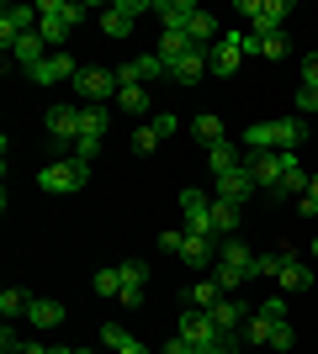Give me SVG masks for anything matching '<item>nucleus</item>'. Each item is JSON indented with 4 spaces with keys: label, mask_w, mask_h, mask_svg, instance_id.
Masks as SVG:
<instances>
[{
    "label": "nucleus",
    "mask_w": 318,
    "mask_h": 354,
    "mask_svg": "<svg viewBox=\"0 0 318 354\" xmlns=\"http://www.w3.org/2000/svg\"><path fill=\"white\" fill-rule=\"evenodd\" d=\"M233 227H239V207L233 201H212V238L223 243V238H233Z\"/></svg>",
    "instance_id": "obj_23"
},
{
    "label": "nucleus",
    "mask_w": 318,
    "mask_h": 354,
    "mask_svg": "<svg viewBox=\"0 0 318 354\" xmlns=\"http://www.w3.org/2000/svg\"><path fill=\"white\" fill-rule=\"evenodd\" d=\"M249 153H297V143H308V122L303 117H281V122H255L244 127Z\"/></svg>",
    "instance_id": "obj_1"
},
{
    "label": "nucleus",
    "mask_w": 318,
    "mask_h": 354,
    "mask_svg": "<svg viewBox=\"0 0 318 354\" xmlns=\"http://www.w3.org/2000/svg\"><path fill=\"white\" fill-rule=\"evenodd\" d=\"M117 106H122V111H133V117H143V111H149V90H143V85H122Z\"/></svg>",
    "instance_id": "obj_31"
},
{
    "label": "nucleus",
    "mask_w": 318,
    "mask_h": 354,
    "mask_svg": "<svg viewBox=\"0 0 318 354\" xmlns=\"http://www.w3.org/2000/svg\"><path fill=\"white\" fill-rule=\"evenodd\" d=\"M181 339L202 349V344H212V339H218V328H212V317H207V312H186V317H181Z\"/></svg>",
    "instance_id": "obj_19"
},
{
    "label": "nucleus",
    "mask_w": 318,
    "mask_h": 354,
    "mask_svg": "<svg viewBox=\"0 0 318 354\" xmlns=\"http://www.w3.org/2000/svg\"><path fill=\"white\" fill-rule=\"evenodd\" d=\"M181 212H186V233L212 238V201H207L202 191H191V185H186V191H181Z\"/></svg>",
    "instance_id": "obj_8"
},
{
    "label": "nucleus",
    "mask_w": 318,
    "mask_h": 354,
    "mask_svg": "<svg viewBox=\"0 0 318 354\" xmlns=\"http://www.w3.org/2000/svg\"><path fill=\"white\" fill-rule=\"evenodd\" d=\"M303 217H318V175L308 180V191H303Z\"/></svg>",
    "instance_id": "obj_43"
},
{
    "label": "nucleus",
    "mask_w": 318,
    "mask_h": 354,
    "mask_svg": "<svg viewBox=\"0 0 318 354\" xmlns=\"http://www.w3.org/2000/svg\"><path fill=\"white\" fill-rule=\"evenodd\" d=\"M117 354H149V349H143V344H138V339H127V344H122Z\"/></svg>",
    "instance_id": "obj_49"
},
{
    "label": "nucleus",
    "mask_w": 318,
    "mask_h": 354,
    "mask_svg": "<svg viewBox=\"0 0 318 354\" xmlns=\"http://www.w3.org/2000/svg\"><path fill=\"white\" fill-rule=\"evenodd\" d=\"M297 117H308V111H318V90H308V85H297Z\"/></svg>",
    "instance_id": "obj_41"
},
{
    "label": "nucleus",
    "mask_w": 318,
    "mask_h": 354,
    "mask_svg": "<svg viewBox=\"0 0 318 354\" xmlns=\"http://www.w3.org/2000/svg\"><path fill=\"white\" fill-rule=\"evenodd\" d=\"M218 265L255 275V254H249V243H239V238H223V243H218Z\"/></svg>",
    "instance_id": "obj_18"
},
{
    "label": "nucleus",
    "mask_w": 318,
    "mask_h": 354,
    "mask_svg": "<svg viewBox=\"0 0 318 354\" xmlns=\"http://www.w3.org/2000/svg\"><path fill=\"white\" fill-rule=\"evenodd\" d=\"M48 133H53V143H75V138H80V106L59 101L53 111H48Z\"/></svg>",
    "instance_id": "obj_13"
},
{
    "label": "nucleus",
    "mask_w": 318,
    "mask_h": 354,
    "mask_svg": "<svg viewBox=\"0 0 318 354\" xmlns=\"http://www.w3.org/2000/svg\"><path fill=\"white\" fill-rule=\"evenodd\" d=\"M75 74H80V64L59 48V53H48L37 69H27V80H32V85H59V80H69V85H75Z\"/></svg>",
    "instance_id": "obj_9"
},
{
    "label": "nucleus",
    "mask_w": 318,
    "mask_h": 354,
    "mask_svg": "<svg viewBox=\"0 0 318 354\" xmlns=\"http://www.w3.org/2000/svg\"><path fill=\"white\" fill-rule=\"evenodd\" d=\"M149 11L165 21V32H191V21L202 16V6L197 0H154Z\"/></svg>",
    "instance_id": "obj_7"
},
{
    "label": "nucleus",
    "mask_w": 318,
    "mask_h": 354,
    "mask_svg": "<svg viewBox=\"0 0 318 354\" xmlns=\"http://www.w3.org/2000/svg\"><path fill=\"white\" fill-rule=\"evenodd\" d=\"M287 16H292V0H260V16H255V37H271V32H287Z\"/></svg>",
    "instance_id": "obj_14"
},
{
    "label": "nucleus",
    "mask_w": 318,
    "mask_h": 354,
    "mask_svg": "<svg viewBox=\"0 0 318 354\" xmlns=\"http://www.w3.org/2000/svg\"><path fill=\"white\" fill-rule=\"evenodd\" d=\"M313 265H318V238H313Z\"/></svg>",
    "instance_id": "obj_50"
},
{
    "label": "nucleus",
    "mask_w": 318,
    "mask_h": 354,
    "mask_svg": "<svg viewBox=\"0 0 318 354\" xmlns=\"http://www.w3.org/2000/svg\"><path fill=\"white\" fill-rule=\"evenodd\" d=\"M159 143H165V138H159V127H154V122H149V127H138V133H133V153H154V148H159Z\"/></svg>",
    "instance_id": "obj_34"
},
{
    "label": "nucleus",
    "mask_w": 318,
    "mask_h": 354,
    "mask_svg": "<svg viewBox=\"0 0 318 354\" xmlns=\"http://www.w3.org/2000/svg\"><path fill=\"white\" fill-rule=\"evenodd\" d=\"M69 354H91V349H69Z\"/></svg>",
    "instance_id": "obj_51"
},
{
    "label": "nucleus",
    "mask_w": 318,
    "mask_h": 354,
    "mask_svg": "<svg viewBox=\"0 0 318 354\" xmlns=\"http://www.w3.org/2000/svg\"><path fill=\"white\" fill-rule=\"evenodd\" d=\"M191 133H197L207 148H218V143H223V117H218V111H202V117L191 122Z\"/></svg>",
    "instance_id": "obj_28"
},
{
    "label": "nucleus",
    "mask_w": 318,
    "mask_h": 354,
    "mask_svg": "<svg viewBox=\"0 0 318 354\" xmlns=\"http://www.w3.org/2000/svg\"><path fill=\"white\" fill-rule=\"evenodd\" d=\"M244 169L255 175V185H265V191H281V175H287V153H249L244 159Z\"/></svg>",
    "instance_id": "obj_6"
},
{
    "label": "nucleus",
    "mask_w": 318,
    "mask_h": 354,
    "mask_svg": "<svg viewBox=\"0 0 318 354\" xmlns=\"http://www.w3.org/2000/svg\"><path fill=\"white\" fill-rule=\"evenodd\" d=\"M218 301H223V286L212 281V275H207V281H197V286H191V307H197V312H212Z\"/></svg>",
    "instance_id": "obj_29"
},
{
    "label": "nucleus",
    "mask_w": 318,
    "mask_h": 354,
    "mask_svg": "<svg viewBox=\"0 0 318 354\" xmlns=\"http://www.w3.org/2000/svg\"><path fill=\"white\" fill-rule=\"evenodd\" d=\"M191 48H197V43H191L186 32H165V37H159V48H154V53H159V59H165V69H170V64H181L186 53H191Z\"/></svg>",
    "instance_id": "obj_24"
},
{
    "label": "nucleus",
    "mask_w": 318,
    "mask_h": 354,
    "mask_svg": "<svg viewBox=\"0 0 318 354\" xmlns=\"http://www.w3.org/2000/svg\"><path fill=\"white\" fill-rule=\"evenodd\" d=\"M202 74H212V64H207V53H202V48H191L181 64H170V80H175V85H197Z\"/></svg>",
    "instance_id": "obj_16"
},
{
    "label": "nucleus",
    "mask_w": 318,
    "mask_h": 354,
    "mask_svg": "<svg viewBox=\"0 0 318 354\" xmlns=\"http://www.w3.org/2000/svg\"><path fill=\"white\" fill-rule=\"evenodd\" d=\"M212 281L223 286V296H228L233 286H244V281H249V275H244V270H228V265H212Z\"/></svg>",
    "instance_id": "obj_36"
},
{
    "label": "nucleus",
    "mask_w": 318,
    "mask_h": 354,
    "mask_svg": "<svg viewBox=\"0 0 318 354\" xmlns=\"http://www.w3.org/2000/svg\"><path fill=\"white\" fill-rule=\"evenodd\" d=\"M207 169H212L218 180H223L228 169H239V148H233V143H218V148H207Z\"/></svg>",
    "instance_id": "obj_27"
},
{
    "label": "nucleus",
    "mask_w": 318,
    "mask_h": 354,
    "mask_svg": "<svg viewBox=\"0 0 318 354\" xmlns=\"http://www.w3.org/2000/svg\"><path fill=\"white\" fill-rule=\"evenodd\" d=\"M106 127H112V117H106V106H80V138H96L101 143Z\"/></svg>",
    "instance_id": "obj_25"
},
{
    "label": "nucleus",
    "mask_w": 318,
    "mask_h": 354,
    "mask_svg": "<svg viewBox=\"0 0 318 354\" xmlns=\"http://www.w3.org/2000/svg\"><path fill=\"white\" fill-rule=\"evenodd\" d=\"M207 64H212V74H239V64H244V48H239V32H223L218 43L207 48Z\"/></svg>",
    "instance_id": "obj_10"
},
{
    "label": "nucleus",
    "mask_w": 318,
    "mask_h": 354,
    "mask_svg": "<svg viewBox=\"0 0 318 354\" xmlns=\"http://www.w3.org/2000/svg\"><path fill=\"white\" fill-rule=\"evenodd\" d=\"M292 53V43H287V32H271V37H260V59H287Z\"/></svg>",
    "instance_id": "obj_33"
},
{
    "label": "nucleus",
    "mask_w": 318,
    "mask_h": 354,
    "mask_svg": "<svg viewBox=\"0 0 318 354\" xmlns=\"http://www.w3.org/2000/svg\"><path fill=\"white\" fill-rule=\"evenodd\" d=\"M37 11H43V16H59L64 27H80V21L91 16V6H80V0H43Z\"/></svg>",
    "instance_id": "obj_21"
},
{
    "label": "nucleus",
    "mask_w": 318,
    "mask_h": 354,
    "mask_svg": "<svg viewBox=\"0 0 318 354\" xmlns=\"http://www.w3.org/2000/svg\"><path fill=\"white\" fill-rule=\"evenodd\" d=\"M255 275H281V254H255Z\"/></svg>",
    "instance_id": "obj_42"
},
{
    "label": "nucleus",
    "mask_w": 318,
    "mask_h": 354,
    "mask_svg": "<svg viewBox=\"0 0 318 354\" xmlns=\"http://www.w3.org/2000/svg\"><path fill=\"white\" fill-rule=\"evenodd\" d=\"M143 11H149L143 0H112V6L101 11V32L112 37V43H122V37L138 27V16H143Z\"/></svg>",
    "instance_id": "obj_4"
},
{
    "label": "nucleus",
    "mask_w": 318,
    "mask_h": 354,
    "mask_svg": "<svg viewBox=\"0 0 318 354\" xmlns=\"http://www.w3.org/2000/svg\"><path fill=\"white\" fill-rule=\"evenodd\" d=\"M281 291H308V281H313V270L303 265V254H292V249H281Z\"/></svg>",
    "instance_id": "obj_15"
},
{
    "label": "nucleus",
    "mask_w": 318,
    "mask_h": 354,
    "mask_svg": "<svg viewBox=\"0 0 318 354\" xmlns=\"http://www.w3.org/2000/svg\"><path fill=\"white\" fill-rule=\"evenodd\" d=\"M159 249H165V254H181L186 249V227H165V233H159Z\"/></svg>",
    "instance_id": "obj_39"
},
{
    "label": "nucleus",
    "mask_w": 318,
    "mask_h": 354,
    "mask_svg": "<svg viewBox=\"0 0 318 354\" xmlns=\"http://www.w3.org/2000/svg\"><path fill=\"white\" fill-rule=\"evenodd\" d=\"M159 74H170L159 53H149V59H127V64H117V90L122 85H149V80H159Z\"/></svg>",
    "instance_id": "obj_11"
},
{
    "label": "nucleus",
    "mask_w": 318,
    "mask_h": 354,
    "mask_svg": "<svg viewBox=\"0 0 318 354\" xmlns=\"http://www.w3.org/2000/svg\"><path fill=\"white\" fill-rule=\"evenodd\" d=\"M75 95L80 101H117V69H101V64H80L75 74Z\"/></svg>",
    "instance_id": "obj_3"
},
{
    "label": "nucleus",
    "mask_w": 318,
    "mask_h": 354,
    "mask_svg": "<svg viewBox=\"0 0 318 354\" xmlns=\"http://www.w3.org/2000/svg\"><path fill=\"white\" fill-rule=\"evenodd\" d=\"M308 180H313V175H303V159H297V153H287V175H281V191H276V196H303Z\"/></svg>",
    "instance_id": "obj_26"
},
{
    "label": "nucleus",
    "mask_w": 318,
    "mask_h": 354,
    "mask_svg": "<svg viewBox=\"0 0 318 354\" xmlns=\"http://www.w3.org/2000/svg\"><path fill=\"white\" fill-rule=\"evenodd\" d=\"M249 312H255V307H244V301L223 296V301H218L207 317H212V328H218V339H244V323H249Z\"/></svg>",
    "instance_id": "obj_5"
},
{
    "label": "nucleus",
    "mask_w": 318,
    "mask_h": 354,
    "mask_svg": "<svg viewBox=\"0 0 318 354\" xmlns=\"http://www.w3.org/2000/svg\"><path fill=\"white\" fill-rule=\"evenodd\" d=\"M37 32H43V43L53 48V53H59V48H64V37H69V27H64L59 16H43V21H37Z\"/></svg>",
    "instance_id": "obj_32"
},
{
    "label": "nucleus",
    "mask_w": 318,
    "mask_h": 354,
    "mask_svg": "<svg viewBox=\"0 0 318 354\" xmlns=\"http://www.w3.org/2000/svg\"><path fill=\"white\" fill-rule=\"evenodd\" d=\"M27 307H32L27 291H16V286H6V291H0V312H6V323H11V317H27Z\"/></svg>",
    "instance_id": "obj_30"
},
{
    "label": "nucleus",
    "mask_w": 318,
    "mask_h": 354,
    "mask_svg": "<svg viewBox=\"0 0 318 354\" xmlns=\"http://www.w3.org/2000/svg\"><path fill=\"white\" fill-rule=\"evenodd\" d=\"M159 354H197V344H186L181 333H175V339H170V344H165V349H159Z\"/></svg>",
    "instance_id": "obj_45"
},
{
    "label": "nucleus",
    "mask_w": 318,
    "mask_h": 354,
    "mask_svg": "<svg viewBox=\"0 0 318 354\" xmlns=\"http://www.w3.org/2000/svg\"><path fill=\"white\" fill-rule=\"evenodd\" d=\"M96 296H122V270H96Z\"/></svg>",
    "instance_id": "obj_35"
},
{
    "label": "nucleus",
    "mask_w": 318,
    "mask_h": 354,
    "mask_svg": "<svg viewBox=\"0 0 318 354\" xmlns=\"http://www.w3.org/2000/svg\"><path fill=\"white\" fill-rule=\"evenodd\" d=\"M186 37H191V43H197L202 53H207V48L218 43V37H223V21H218V16H212V11H202L197 21H191V32H186Z\"/></svg>",
    "instance_id": "obj_22"
},
{
    "label": "nucleus",
    "mask_w": 318,
    "mask_h": 354,
    "mask_svg": "<svg viewBox=\"0 0 318 354\" xmlns=\"http://www.w3.org/2000/svg\"><path fill=\"white\" fill-rule=\"evenodd\" d=\"M181 259H186V265H197V270H212V265H218V238H197V233H186Z\"/></svg>",
    "instance_id": "obj_17"
},
{
    "label": "nucleus",
    "mask_w": 318,
    "mask_h": 354,
    "mask_svg": "<svg viewBox=\"0 0 318 354\" xmlns=\"http://www.w3.org/2000/svg\"><path fill=\"white\" fill-rule=\"evenodd\" d=\"M292 344H297V333H292V323L281 317V323L271 328V349H292Z\"/></svg>",
    "instance_id": "obj_40"
},
{
    "label": "nucleus",
    "mask_w": 318,
    "mask_h": 354,
    "mask_svg": "<svg viewBox=\"0 0 318 354\" xmlns=\"http://www.w3.org/2000/svg\"><path fill=\"white\" fill-rule=\"evenodd\" d=\"M122 270V286H138V291H143V281H149V270L138 265V259H127V265H117Z\"/></svg>",
    "instance_id": "obj_38"
},
{
    "label": "nucleus",
    "mask_w": 318,
    "mask_h": 354,
    "mask_svg": "<svg viewBox=\"0 0 318 354\" xmlns=\"http://www.w3.org/2000/svg\"><path fill=\"white\" fill-rule=\"evenodd\" d=\"M21 354H69V349H43V344H21Z\"/></svg>",
    "instance_id": "obj_48"
},
{
    "label": "nucleus",
    "mask_w": 318,
    "mask_h": 354,
    "mask_svg": "<svg viewBox=\"0 0 318 354\" xmlns=\"http://www.w3.org/2000/svg\"><path fill=\"white\" fill-rule=\"evenodd\" d=\"M303 85L318 90V53H308V59H303Z\"/></svg>",
    "instance_id": "obj_44"
},
{
    "label": "nucleus",
    "mask_w": 318,
    "mask_h": 354,
    "mask_svg": "<svg viewBox=\"0 0 318 354\" xmlns=\"http://www.w3.org/2000/svg\"><path fill=\"white\" fill-rule=\"evenodd\" d=\"M85 180H91V169H85V164H75V159H53V164H43V169H37V185H43L48 196H75Z\"/></svg>",
    "instance_id": "obj_2"
},
{
    "label": "nucleus",
    "mask_w": 318,
    "mask_h": 354,
    "mask_svg": "<svg viewBox=\"0 0 318 354\" xmlns=\"http://www.w3.org/2000/svg\"><path fill=\"white\" fill-rule=\"evenodd\" d=\"M0 349H6V354H21V344H16V333H11V323L0 328Z\"/></svg>",
    "instance_id": "obj_47"
},
{
    "label": "nucleus",
    "mask_w": 318,
    "mask_h": 354,
    "mask_svg": "<svg viewBox=\"0 0 318 354\" xmlns=\"http://www.w3.org/2000/svg\"><path fill=\"white\" fill-rule=\"evenodd\" d=\"M260 185H255V175H249V169H228L223 180H218V201H233V207H244V201H249V196H255Z\"/></svg>",
    "instance_id": "obj_12"
},
{
    "label": "nucleus",
    "mask_w": 318,
    "mask_h": 354,
    "mask_svg": "<svg viewBox=\"0 0 318 354\" xmlns=\"http://www.w3.org/2000/svg\"><path fill=\"white\" fill-rule=\"evenodd\" d=\"M69 312L59 307V301H48V296H32V307H27V323L32 328H59Z\"/></svg>",
    "instance_id": "obj_20"
},
{
    "label": "nucleus",
    "mask_w": 318,
    "mask_h": 354,
    "mask_svg": "<svg viewBox=\"0 0 318 354\" xmlns=\"http://www.w3.org/2000/svg\"><path fill=\"white\" fill-rule=\"evenodd\" d=\"M154 127H159V138H170V133H181V117H154Z\"/></svg>",
    "instance_id": "obj_46"
},
{
    "label": "nucleus",
    "mask_w": 318,
    "mask_h": 354,
    "mask_svg": "<svg viewBox=\"0 0 318 354\" xmlns=\"http://www.w3.org/2000/svg\"><path fill=\"white\" fill-rule=\"evenodd\" d=\"M127 339H133V333H127V328H122V323H106V328H101V344H106V349H112V354H117V349H122V344H127Z\"/></svg>",
    "instance_id": "obj_37"
}]
</instances>
